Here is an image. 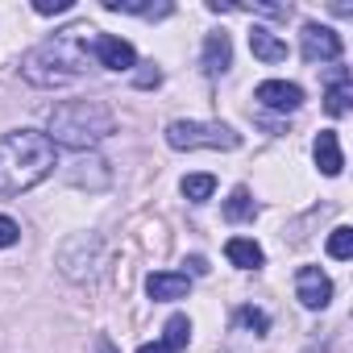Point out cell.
Segmentation results:
<instances>
[{"instance_id":"6da1fadb","label":"cell","mask_w":353,"mask_h":353,"mask_svg":"<svg viewBox=\"0 0 353 353\" xmlns=\"http://www.w3.org/2000/svg\"><path fill=\"white\" fill-rule=\"evenodd\" d=\"M92 42H96V30L88 21L67 26V30H59L54 38H46L42 46H34L21 59V75L34 88H63V83H71V79H79L88 71Z\"/></svg>"},{"instance_id":"7a4b0ae2","label":"cell","mask_w":353,"mask_h":353,"mask_svg":"<svg viewBox=\"0 0 353 353\" xmlns=\"http://www.w3.org/2000/svg\"><path fill=\"white\" fill-rule=\"evenodd\" d=\"M54 166V145L38 129H13L0 137V196H21L38 188Z\"/></svg>"},{"instance_id":"3957f363","label":"cell","mask_w":353,"mask_h":353,"mask_svg":"<svg viewBox=\"0 0 353 353\" xmlns=\"http://www.w3.org/2000/svg\"><path fill=\"white\" fill-rule=\"evenodd\" d=\"M117 129V117L100 104V100H67L50 112V145H71V150H88L96 141H104Z\"/></svg>"},{"instance_id":"277c9868","label":"cell","mask_w":353,"mask_h":353,"mask_svg":"<svg viewBox=\"0 0 353 353\" xmlns=\"http://www.w3.org/2000/svg\"><path fill=\"white\" fill-rule=\"evenodd\" d=\"M166 145L170 150H237L241 137L221 121H170Z\"/></svg>"},{"instance_id":"5b68a950","label":"cell","mask_w":353,"mask_h":353,"mask_svg":"<svg viewBox=\"0 0 353 353\" xmlns=\"http://www.w3.org/2000/svg\"><path fill=\"white\" fill-rule=\"evenodd\" d=\"M303 59L307 63H336L341 59V34L336 30H328V26H316V21H307L303 26Z\"/></svg>"},{"instance_id":"8992f818","label":"cell","mask_w":353,"mask_h":353,"mask_svg":"<svg viewBox=\"0 0 353 353\" xmlns=\"http://www.w3.org/2000/svg\"><path fill=\"white\" fill-rule=\"evenodd\" d=\"M295 295H299V303H303L307 312H320V307H328V299H332V279H328L320 266H299V274H295Z\"/></svg>"},{"instance_id":"52a82bcc","label":"cell","mask_w":353,"mask_h":353,"mask_svg":"<svg viewBox=\"0 0 353 353\" xmlns=\"http://www.w3.org/2000/svg\"><path fill=\"white\" fill-rule=\"evenodd\" d=\"M92 63H100V67H108V71H133V67H137V50H133L125 38L96 34V42H92Z\"/></svg>"},{"instance_id":"ba28073f","label":"cell","mask_w":353,"mask_h":353,"mask_svg":"<svg viewBox=\"0 0 353 353\" xmlns=\"http://www.w3.org/2000/svg\"><path fill=\"white\" fill-rule=\"evenodd\" d=\"M258 104L262 108H270V112H295L299 104H303V88L299 83H287V79H266V83H258Z\"/></svg>"},{"instance_id":"9c48e42d","label":"cell","mask_w":353,"mask_h":353,"mask_svg":"<svg viewBox=\"0 0 353 353\" xmlns=\"http://www.w3.org/2000/svg\"><path fill=\"white\" fill-rule=\"evenodd\" d=\"M145 291H150V299L170 303V299H183V295L192 291V279L179 274V270H154V274L145 279Z\"/></svg>"},{"instance_id":"30bf717a","label":"cell","mask_w":353,"mask_h":353,"mask_svg":"<svg viewBox=\"0 0 353 353\" xmlns=\"http://www.w3.org/2000/svg\"><path fill=\"white\" fill-rule=\"evenodd\" d=\"M312 154H316V166H320V174L336 179V174H341V166H345V154H341V141H336V133H332V129H324V133L316 137Z\"/></svg>"},{"instance_id":"8fae6325","label":"cell","mask_w":353,"mask_h":353,"mask_svg":"<svg viewBox=\"0 0 353 353\" xmlns=\"http://www.w3.org/2000/svg\"><path fill=\"white\" fill-rule=\"evenodd\" d=\"M229 63H233V42H229V34H225V30H221V34H208V38H204V71H208V75H225Z\"/></svg>"},{"instance_id":"7c38bea8","label":"cell","mask_w":353,"mask_h":353,"mask_svg":"<svg viewBox=\"0 0 353 353\" xmlns=\"http://www.w3.org/2000/svg\"><path fill=\"white\" fill-rule=\"evenodd\" d=\"M250 50H254V59H262V63H283V59H287V42L274 38V34L262 30V26L250 30Z\"/></svg>"},{"instance_id":"4fadbf2b","label":"cell","mask_w":353,"mask_h":353,"mask_svg":"<svg viewBox=\"0 0 353 353\" xmlns=\"http://www.w3.org/2000/svg\"><path fill=\"white\" fill-rule=\"evenodd\" d=\"M225 254H229V262L241 266V270H258V266L266 262V258H262V245L250 241V237H233V241L225 245Z\"/></svg>"},{"instance_id":"5bb4252c","label":"cell","mask_w":353,"mask_h":353,"mask_svg":"<svg viewBox=\"0 0 353 353\" xmlns=\"http://www.w3.org/2000/svg\"><path fill=\"white\" fill-rule=\"evenodd\" d=\"M324 108H328V117H345L349 112V71L345 67L336 71V79L324 92Z\"/></svg>"},{"instance_id":"9a60e30c","label":"cell","mask_w":353,"mask_h":353,"mask_svg":"<svg viewBox=\"0 0 353 353\" xmlns=\"http://www.w3.org/2000/svg\"><path fill=\"white\" fill-rule=\"evenodd\" d=\"M254 212H258L254 196H250L245 188H233V196L225 200V216H229L233 225H241V221H254Z\"/></svg>"},{"instance_id":"2e32d148","label":"cell","mask_w":353,"mask_h":353,"mask_svg":"<svg viewBox=\"0 0 353 353\" xmlns=\"http://www.w3.org/2000/svg\"><path fill=\"white\" fill-rule=\"evenodd\" d=\"M108 13H133V17H166L170 5H141V0H104Z\"/></svg>"},{"instance_id":"e0dca14e","label":"cell","mask_w":353,"mask_h":353,"mask_svg":"<svg viewBox=\"0 0 353 353\" xmlns=\"http://www.w3.org/2000/svg\"><path fill=\"white\" fill-rule=\"evenodd\" d=\"M188 341H192V320H188V316H170V320H166L162 345L174 353V349H188Z\"/></svg>"},{"instance_id":"ac0fdd59","label":"cell","mask_w":353,"mask_h":353,"mask_svg":"<svg viewBox=\"0 0 353 353\" xmlns=\"http://www.w3.org/2000/svg\"><path fill=\"white\" fill-rule=\"evenodd\" d=\"M233 324H237L241 332H254V336H262V332L270 328V316H266L262 307H250V303H245V307H237V316H233Z\"/></svg>"},{"instance_id":"d6986e66","label":"cell","mask_w":353,"mask_h":353,"mask_svg":"<svg viewBox=\"0 0 353 353\" xmlns=\"http://www.w3.org/2000/svg\"><path fill=\"white\" fill-rule=\"evenodd\" d=\"M212 192H216V179H212V174H188V179H183V196H188L192 204L212 200Z\"/></svg>"},{"instance_id":"ffe728a7","label":"cell","mask_w":353,"mask_h":353,"mask_svg":"<svg viewBox=\"0 0 353 353\" xmlns=\"http://www.w3.org/2000/svg\"><path fill=\"white\" fill-rule=\"evenodd\" d=\"M349 254H353V229H349V225H341V229H332V237H328V258L345 262Z\"/></svg>"},{"instance_id":"44dd1931","label":"cell","mask_w":353,"mask_h":353,"mask_svg":"<svg viewBox=\"0 0 353 353\" xmlns=\"http://www.w3.org/2000/svg\"><path fill=\"white\" fill-rule=\"evenodd\" d=\"M21 241V225L13 221V216H0V250H9V245H17Z\"/></svg>"},{"instance_id":"7402d4cb","label":"cell","mask_w":353,"mask_h":353,"mask_svg":"<svg viewBox=\"0 0 353 353\" xmlns=\"http://www.w3.org/2000/svg\"><path fill=\"white\" fill-rule=\"evenodd\" d=\"M67 9H71V0H38V5H34V13H42V17L67 13Z\"/></svg>"},{"instance_id":"603a6c76","label":"cell","mask_w":353,"mask_h":353,"mask_svg":"<svg viewBox=\"0 0 353 353\" xmlns=\"http://www.w3.org/2000/svg\"><path fill=\"white\" fill-rule=\"evenodd\" d=\"M133 83H137V88H158V83H162V71H158V67H145V71L133 75Z\"/></svg>"},{"instance_id":"cb8c5ba5","label":"cell","mask_w":353,"mask_h":353,"mask_svg":"<svg viewBox=\"0 0 353 353\" xmlns=\"http://www.w3.org/2000/svg\"><path fill=\"white\" fill-rule=\"evenodd\" d=\"M137 353H170V349H166V345H162V341H158V345H141V349H137Z\"/></svg>"},{"instance_id":"d4e9b609","label":"cell","mask_w":353,"mask_h":353,"mask_svg":"<svg viewBox=\"0 0 353 353\" xmlns=\"http://www.w3.org/2000/svg\"><path fill=\"white\" fill-rule=\"evenodd\" d=\"M100 353H117V349H112V341H108V336H100Z\"/></svg>"}]
</instances>
